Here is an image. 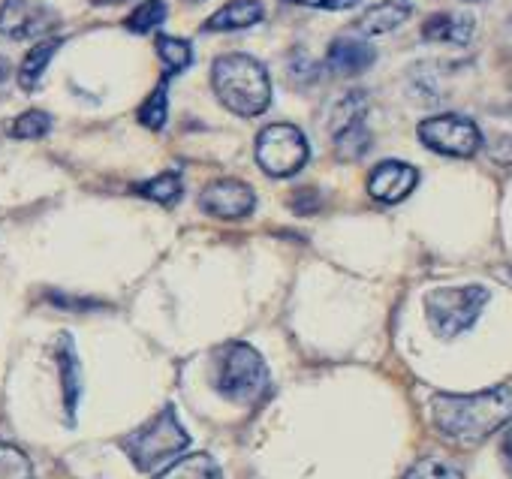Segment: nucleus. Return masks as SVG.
<instances>
[{
  "instance_id": "aec40b11",
  "label": "nucleus",
  "mask_w": 512,
  "mask_h": 479,
  "mask_svg": "<svg viewBox=\"0 0 512 479\" xmlns=\"http://www.w3.org/2000/svg\"><path fill=\"white\" fill-rule=\"evenodd\" d=\"M0 479H34L31 458L19 446L4 440H0Z\"/></svg>"
},
{
  "instance_id": "a878e982",
  "label": "nucleus",
  "mask_w": 512,
  "mask_h": 479,
  "mask_svg": "<svg viewBox=\"0 0 512 479\" xmlns=\"http://www.w3.org/2000/svg\"><path fill=\"white\" fill-rule=\"evenodd\" d=\"M293 79H299V82H314L317 79V64L305 55V52H296L293 55Z\"/></svg>"
},
{
  "instance_id": "4468645a",
  "label": "nucleus",
  "mask_w": 512,
  "mask_h": 479,
  "mask_svg": "<svg viewBox=\"0 0 512 479\" xmlns=\"http://www.w3.org/2000/svg\"><path fill=\"white\" fill-rule=\"evenodd\" d=\"M266 10L260 0H229L226 7H220L208 22L205 31H244L253 28L256 22H263Z\"/></svg>"
},
{
  "instance_id": "9b49d317",
  "label": "nucleus",
  "mask_w": 512,
  "mask_h": 479,
  "mask_svg": "<svg viewBox=\"0 0 512 479\" xmlns=\"http://www.w3.org/2000/svg\"><path fill=\"white\" fill-rule=\"evenodd\" d=\"M377 52L359 40V37H338L332 46H329V70L338 73V76H359L365 73L371 64H374Z\"/></svg>"
},
{
  "instance_id": "20e7f679",
  "label": "nucleus",
  "mask_w": 512,
  "mask_h": 479,
  "mask_svg": "<svg viewBox=\"0 0 512 479\" xmlns=\"http://www.w3.org/2000/svg\"><path fill=\"white\" fill-rule=\"evenodd\" d=\"M187 446H190V434L184 431V425L178 422L172 407L160 410L154 419H148L142 428L130 431L121 440V449L127 452L133 467L142 470V473H151V470L163 467L166 461L181 455Z\"/></svg>"
},
{
  "instance_id": "dca6fc26",
  "label": "nucleus",
  "mask_w": 512,
  "mask_h": 479,
  "mask_svg": "<svg viewBox=\"0 0 512 479\" xmlns=\"http://www.w3.org/2000/svg\"><path fill=\"white\" fill-rule=\"evenodd\" d=\"M58 49H61V40H58V37H46V40H40V43L25 55L22 70H19V85H22L25 91H34V88L40 85V79H43V73H46V67H49V61L55 58Z\"/></svg>"
},
{
  "instance_id": "39448f33",
  "label": "nucleus",
  "mask_w": 512,
  "mask_h": 479,
  "mask_svg": "<svg viewBox=\"0 0 512 479\" xmlns=\"http://www.w3.org/2000/svg\"><path fill=\"white\" fill-rule=\"evenodd\" d=\"M488 305V290L485 287H443L428 293L425 299V317L434 329L437 338H458L464 335L479 314Z\"/></svg>"
},
{
  "instance_id": "7ed1b4c3",
  "label": "nucleus",
  "mask_w": 512,
  "mask_h": 479,
  "mask_svg": "<svg viewBox=\"0 0 512 479\" xmlns=\"http://www.w3.org/2000/svg\"><path fill=\"white\" fill-rule=\"evenodd\" d=\"M214 389L235 404H256L269 392L266 359L244 341H232L217 350Z\"/></svg>"
},
{
  "instance_id": "6ab92c4d",
  "label": "nucleus",
  "mask_w": 512,
  "mask_h": 479,
  "mask_svg": "<svg viewBox=\"0 0 512 479\" xmlns=\"http://www.w3.org/2000/svg\"><path fill=\"white\" fill-rule=\"evenodd\" d=\"M142 196H148V199H154V202H160V205H175L178 199H181V178H178V172H163V175H157V178H151V181H145V184H139L136 187Z\"/></svg>"
},
{
  "instance_id": "412c9836",
  "label": "nucleus",
  "mask_w": 512,
  "mask_h": 479,
  "mask_svg": "<svg viewBox=\"0 0 512 479\" xmlns=\"http://www.w3.org/2000/svg\"><path fill=\"white\" fill-rule=\"evenodd\" d=\"M157 55L163 58L169 73H181L193 64V46L178 37H157Z\"/></svg>"
},
{
  "instance_id": "f8f14e48",
  "label": "nucleus",
  "mask_w": 512,
  "mask_h": 479,
  "mask_svg": "<svg viewBox=\"0 0 512 479\" xmlns=\"http://www.w3.org/2000/svg\"><path fill=\"white\" fill-rule=\"evenodd\" d=\"M55 359H58V371H61L64 407H67V416L73 419L76 407H79V398H82V365H79V356H76V347H73L70 335H61Z\"/></svg>"
},
{
  "instance_id": "f257e3e1",
  "label": "nucleus",
  "mask_w": 512,
  "mask_h": 479,
  "mask_svg": "<svg viewBox=\"0 0 512 479\" xmlns=\"http://www.w3.org/2000/svg\"><path fill=\"white\" fill-rule=\"evenodd\" d=\"M431 419L446 440L458 446H476L512 419V392L506 386L473 395L443 392L431 398Z\"/></svg>"
},
{
  "instance_id": "c756f323",
  "label": "nucleus",
  "mask_w": 512,
  "mask_h": 479,
  "mask_svg": "<svg viewBox=\"0 0 512 479\" xmlns=\"http://www.w3.org/2000/svg\"><path fill=\"white\" fill-rule=\"evenodd\" d=\"M503 461H506V467H509V473H512V428H509L506 437H503Z\"/></svg>"
},
{
  "instance_id": "f3484780",
  "label": "nucleus",
  "mask_w": 512,
  "mask_h": 479,
  "mask_svg": "<svg viewBox=\"0 0 512 479\" xmlns=\"http://www.w3.org/2000/svg\"><path fill=\"white\" fill-rule=\"evenodd\" d=\"M154 479H223L217 461L205 452H196V455H187L181 461H175L172 467H166L160 476Z\"/></svg>"
},
{
  "instance_id": "1a4fd4ad",
  "label": "nucleus",
  "mask_w": 512,
  "mask_h": 479,
  "mask_svg": "<svg viewBox=\"0 0 512 479\" xmlns=\"http://www.w3.org/2000/svg\"><path fill=\"white\" fill-rule=\"evenodd\" d=\"M199 205H202V211H208V214H214L220 220H238V217H247L253 211L256 196L244 181L220 178V181H214V184H208L202 190Z\"/></svg>"
},
{
  "instance_id": "4be33fe9",
  "label": "nucleus",
  "mask_w": 512,
  "mask_h": 479,
  "mask_svg": "<svg viewBox=\"0 0 512 479\" xmlns=\"http://www.w3.org/2000/svg\"><path fill=\"white\" fill-rule=\"evenodd\" d=\"M166 4L163 0H145L142 7H136L130 16H127V28L133 31V34H148V31H154L157 25H163L166 22Z\"/></svg>"
},
{
  "instance_id": "393cba45",
  "label": "nucleus",
  "mask_w": 512,
  "mask_h": 479,
  "mask_svg": "<svg viewBox=\"0 0 512 479\" xmlns=\"http://www.w3.org/2000/svg\"><path fill=\"white\" fill-rule=\"evenodd\" d=\"M404 479H464V476H461L458 467H452V464H446L440 458H422L407 470Z\"/></svg>"
},
{
  "instance_id": "5701e85b",
  "label": "nucleus",
  "mask_w": 512,
  "mask_h": 479,
  "mask_svg": "<svg viewBox=\"0 0 512 479\" xmlns=\"http://www.w3.org/2000/svg\"><path fill=\"white\" fill-rule=\"evenodd\" d=\"M49 130H52V118L46 112H40V109H31V112L19 115L13 121V127H10V133L16 139H43Z\"/></svg>"
},
{
  "instance_id": "bb28decb",
  "label": "nucleus",
  "mask_w": 512,
  "mask_h": 479,
  "mask_svg": "<svg viewBox=\"0 0 512 479\" xmlns=\"http://www.w3.org/2000/svg\"><path fill=\"white\" fill-rule=\"evenodd\" d=\"M287 4L311 7V10H353L359 0H287Z\"/></svg>"
},
{
  "instance_id": "2eb2a0df",
  "label": "nucleus",
  "mask_w": 512,
  "mask_h": 479,
  "mask_svg": "<svg viewBox=\"0 0 512 479\" xmlns=\"http://www.w3.org/2000/svg\"><path fill=\"white\" fill-rule=\"evenodd\" d=\"M410 13L413 10H410V4H404V0H386V4H377L368 13H362V19H356V31L365 37H380V34L401 28L410 19Z\"/></svg>"
},
{
  "instance_id": "6e6552de",
  "label": "nucleus",
  "mask_w": 512,
  "mask_h": 479,
  "mask_svg": "<svg viewBox=\"0 0 512 479\" xmlns=\"http://www.w3.org/2000/svg\"><path fill=\"white\" fill-rule=\"evenodd\" d=\"M58 28V16L40 0H4L0 34L10 40H46Z\"/></svg>"
},
{
  "instance_id": "f03ea898",
  "label": "nucleus",
  "mask_w": 512,
  "mask_h": 479,
  "mask_svg": "<svg viewBox=\"0 0 512 479\" xmlns=\"http://www.w3.org/2000/svg\"><path fill=\"white\" fill-rule=\"evenodd\" d=\"M211 85L217 100L241 115L256 118L263 115L272 103V82L266 67L250 55H223L211 67Z\"/></svg>"
},
{
  "instance_id": "0eeeda50",
  "label": "nucleus",
  "mask_w": 512,
  "mask_h": 479,
  "mask_svg": "<svg viewBox=\"0 0 512 479\" xmlns=\"http://www.w3.org/2000/svg\"><path fill=\"white\" fill-rule=\"evenodd\" d=\"M419 139L425 148L446 157H473L482 148L479 127L464 115H434L419 124Z\"/></svg>"
},
{
  "instance_id": "9d476101",
  "label": "nucleus",
  "mask_w": 512,
  "mask_h": 479,
  "mask_svg": "<svg viewBox=\"0 0 512 479\" xmlns=\"http://www.w3.org/2000/svg\"><path fill=\"white\" fill-rule=\"evenodd\" d=\"M416 181H419V172L413 166H407L401 160H386V163L374 166V172L368 175V193L377 202L395 205L413 193Z\"/></svg>"
},
{
  "instance_id": "423d86ee",
  "label": "nucleus",
  "mask_w": 512,
  "mask_h": 479,
  "mask_svg": "<svg viewBox=\"0 0 512 479\" xmlns=\"http://www.w3.org/2000/svg\"><path fill=\"white\" fill-rule=\"evenodd\" d=\"M308 139L293 124H272L256 136V163L272 178H290L308 163Z\"/></svg>"
},
{
  "instance_id": "c85d7f7f",
  "label": "nucleus",
  "mask_w": 512,
  "mask_h": 479,
  "mask_svg": "<svg viewBox=\"0 0 512 479\" xmlns=\"http://www.w3.org/2000/svg\"><path fill=\"white\" fill-rule=\"evenodd\" d=\"M488 154H491V160H497V163H512V139H509V136L497 139V142L488 148Z\"/></svg>"
},
{
  "instance_id": "cd10ccee",
  "label": "nucleus",
  "mask_w": 512,
  "mask_h": 479,
  "mask_svg": "<svg viewBox=\"0 0 512 479\" xmlns=\"http://www.w3.org/2000/svg\"><path fill=\"white\" fill-rule=\"evenodd\" d=\"M293 208H296L299 214H311V211H317V208H320V196H317V190L302 187V190L293 196Z\"/></svg>"
},
{
  "instance_id": "ddd939ff",
  "label": "nucleus",
  "mask_w": 512,
  "mask_h": 479,
  "mask_svg": "<svg viewBox=\"0 0 512 479\" xmlns=\"http://www.w3.org/2000/svg\"><path fill=\"white\" fill-rule=\"evenodd\" d=\"M422 37L428 43L467 46L470 37H473V16H467V13H437L422 25Z\"/></svg>"
},
{
  "instance_id": "b1692460",
  "label": "nucleus",
  "mask_w": 512,
  "mask_h": 479,
  "mask_svg": "<svg viewBox=\"0 0 512 479\" xmlns=\"http://www.w3.org/2000/svg\"><path fill=\"white\" fill-rule=\"evenodd\" d=\"M166 112H169V97H166V85H160L139 109V121L148 130H160L166 124Z\"/></svg>"
},
{
  "instance_id": "a211bd4d",
  "label": "nucleus",
  "mask_w": 512,
  "mask_h": 479,
  "mask_svg": "<svg viewBox=\"0 0 512 479\" xmlns=\"http://www.w3.org/2000/svg\"><path fill=\"white\" fill-rule=\"evenodd\" d=\"M332 139H335V151H338L341 160H359L371 148V133L365 127V121H356V124L344 127Z\"/></svg>"
}]
</instances>
